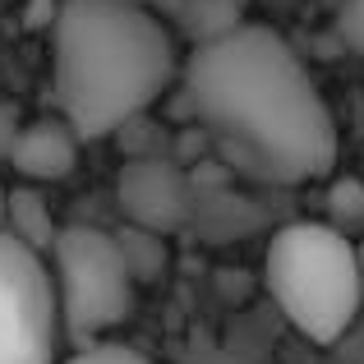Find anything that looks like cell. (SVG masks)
<instances>
[{
  "label": "cell",
  "instance_id": "2e32d148",
  "mask_svg": "<svg viewBox=\"0 0 364 364\" xmlns=\"http://www.w3.org/2000/svg\"><path fill=\"white\" fill-rule=\"evenodd\" d=\"M0 231H5V185H0Z\"/></svg>",
  "mask_w": 364,
  "mask_h": 364
},
{
  "label": "cell",
  "instance_id": "5bb4252c",
  "mask_svg": "<svg viewBox=\"0 0 364 364\" xmlns=\"http://www.w3.org/2000/svg\"><path fill=\"white\" fill-rule=\"evenodd\" d=\"M139 5H148V9H152V14H161V18H171V14H176V5H180V0H139Z\"/></svg>",
  "mask_w": 364,
  "mask_h": 364
},
{
  "label": "cell",
  "instance_id": "3957f363",
  "mask_svg": "<svg viewBox=\"0 0 364 364\" xmlns=\"http://www.w3.org/2000/svg\"><path fill=\"white\" fill-rule=\"evenodd\" d=\"M267 295L300 337L314 346H337L350 332L364 286L350 235L328 222H291L267 245Z\"/></svg>",
  "mask_w": 364,
  "mask_h": 364
},
{
  "label": "cell",
  "instance_id": "7c38bea8",
  "mask_svg": "<svg viewBox=\"0 0 364 364\" xmlns=\"http://www.w3.org/2000/svg\"><path fill=\"white\" fill-rule=\"evenodd\" d=\"M65 364H152V360L139 355L134 346H120V341H92V346H79Z\"/></svg>",
  "mask_w": 364,
  "mask_h": 364
},
{
  "label": "cell",
  "instance_id": "9a60e30c",
  "mask_svg": "<svg viewBox=\"0 0 364 364\" xmlns=\"http://www.w3.org/2000/svg\"><path fill=\"white\" fill-rule=\"evenodd\" d=\"M355 258H360V286H364V245H355Z\"/></svg>",
  "mask_w": 364,
  "mask_h": 364
},
{
  "label": "cell",
  "instance_id": "5b68a950",
  "mask_svg": "<svg viewBox=\"0 0 364 364\" xmlns=\"http://www.w3.org/2000/svg\"><path fill=\"white\" fill-rule=\"evenodd\" d=\"M60 314L42 254L0 231V364H55Z\"/></svg>",
  "mask_w": 364,
  "mask_h": 364
},
{
  "label": "cell",
  "instance_id": "30bf717a",
  "mask_svg": "<svg viewBox=\"0 0 364 364\" xmlns=\"http://www.w3.org/2000/svg\"><path fill=\"white\" fill-rule=\"evenodd\" d=\"M116 249H120V258H124V267H129V277H134V286H148V282H157L161 272H166V240L161 235H152V231H139V226H116Z\"/></svg>",
  "mask_w": 364,
  "mask_h": 364
},
{
  "label": "cell",
  "instance_id": "4fadbf2b",
  "mask_svg": "<svg viewBox=\"0 0 364 364\" xmlns=\"http://www.w3.org/2000/svg\"><path fill=\"white\" fill-rule=\"evenodd\" d=\"M337 37L346 51L364 55V0H337Z\"/></svg>",
  "mask_w": 364,
  "mask_h": 364
},
{
  "label": "cell",
  "instance_id": "9c48e42d",
  "mask_svg": "<svg viewBox=\"0 0 364 364\" xmlns=\"http://www.w3.org/2000/svg\"><path fill=\"white\" fill-rule=\"evenodd\" d=\"M171 18H176L180 33L189 37V51L217 42V37H226V33H235L240 23H249L245 0H180Z\"/></svg>",
  "mask_w": 364,
  "mask_h": 364
},
{
  "label": "cell",
  "instance_id": "7a4b0ae2",
  "mask_svg": "<svg viewBox=\"0 0 364 364\" xmlns=\"http://www.w3.org/2000/svg\"><path fill=\"white\" fill-rule=\"evenodd\" d=\"M180 74L166 18L139 0H55L51 88L79 139H111L143 120Z\"/></svg>",
  "mask_w": 364,
  "mask_h": 364
},
{
  "label": "cell",
  "instance_id": "e0dca14e",
  "mask_svg": "<svg viewBox=\"0 0 364 364\" xmlns=\"http://www.w3.org/2000/svg\"><path fill=\"white\" fill-rule=\"evenodd\" d=\"M5 143H9V139H5V134H0V161H5Z\"/></svg>",
  "mask_w": 364,
  "mask_h": 364
},
{
  "label": "cell",
  "instance_id": "277c9868",
  "mask_svg": "<svg viewBox=\"0 0 364 364\" xmlns=\"http://www.w3.org/2000/svg\"><path fill=\"white\" fill-rule=\"evenodd\" d=\"M51 286H55V314L65 337L79 346L107 341L134 314V277L124 267L116 235L102 226H60L51 240Z\"/></svg>",
  "mask_w": 364,
  "mask_h": 364
},
{
  "label": "cell",
  "instance_id": "6da1fadb",
  "mask_svg": "<svg viewBox=\"0 0 364 364\" xmlns=\"http://www.w3.org/2000/svg\"><path fill=\"white\" fill-rule=\"evenodd\" d=\"M180 79L198 129L249 176L295 185L337 166V120L277 28L249 18L194 46Z\"/></svg>",
  "mask_w": 364,
  "mask_h": 364
},
{
  "label": "cell",
  "instance_id": "8fae6325",
  "mask_svg": "<svg viewBox=\"0 0 364 364\" xmlns=\"http://www.w3.org/2000/svg\"><path fill=\"white\" fill-rule=\"evenodd\" d=\"M360 222H364V185L350 180V176L332 180L328 185V226L346 235L350 226H360Z\"/></svg>",
  "mask_w": 364,
  "mask_h": 364
},
{
  "label": "cell",
  "instance_id": "8992f818",
  "mask_svg": "<svg viewBox=\"0 0 364 364\" xmlns=\"http://www.w3.org/2000/svg\"><path fill=\"white\" fill-rule=\"evenodd\" d=\"M116 203L124 226L171 240L194 217V180L171 157H129L116 176Z\"/></svg>",
  "mask_w": 364,
  "mask_h": 364
},
{
  "label": "cell",
  "instance_id": "ba28073f",
  "mask_svg": "<svg viewBox=\"0 0 364 364\" xmlns=\"http://www.w3.org/2000/svg\"><path fill=\"white\" fill-rule=\"evenodd\" d=\"M55 217H51V203H46V194L37 185H14L5 189V235L9 240H18L23 249H33V254H46L55 240Z\"/></svg>",
  "mask_w": 364,
  "mask_h": 364
},
{
  "label": "cell",
  "instance_id": "52a82bcc",
  "mask_svg": "<svg viewBox=\"0 0 364 364\" xmlns=\"http://www.w3.org/2000/svg\"><path fill=\"white\" fill-rule=\"evenodd\" d=\"M79 134L70 129L60 116L18 124L5 143V161L28 180V185H51L79 171Z\"/></svg>",
  "mask_w": 364,
  "mask_h": 364
}]
</instances>
